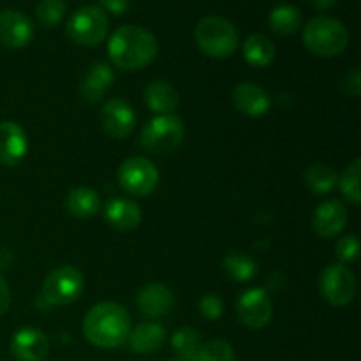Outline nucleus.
<instances>
[{
    "instance_id": "1",
    "label": "nucleus",
    "mask_w": 361,
    "mask_h": 361,
    "mask_svg": "<svg viewBox=\"0 0 361 361\" xmlns=\"http://www.w3.org/2000/svg\"><path fill=\"white\" fill-rule=\"evenodd\" d=\"M157 39L137 25L116 28L108 41L109 60L122 71H140L157 56Z\"/></svg>"
},
{
    "instance_id": "2",
    "label": "nucleus",
    "mask_w": 361,
    "mask_h": 361,
    "mask_svg": "<svg viewBox=\"0 0 361 361\" xmlns=\"http://www.w3.org/2000/svg\"><path fill=\"white\" fill-rule=\"evenodd\" d=\"M130 331V316L115 302H101L92 307L83 319V335L92 345L115 349L127 341Z\"/></svg>"
},
{
    "instance_id": "3",
    "label": "nucleus",
    "mask_w": 361,
    "mask_h": 361,
    "mask_svg": "<svg viewBox=\"0 0 361 361\" xmlns=\"http://www.w3.org/2000/svg\"><path fill=\"white\" fill-rule=\"evenodd\" d=\"M303 44L310 53L323 59L338 56L349 44V32L338 20L316 16L305 25Z\"/></svg>"
},
{
    "instance_id": "4",
    "label": "nucleus",
    "mask_w": 361,
    "mask_h": 361,
    "mask_svg": "<svg viewBox=\"0 0 361 361\" xmlns=\"http://www.w3.org/2000/svg\"><path fill=\"white\" fill-rule=\"evenodd\" d=\"M197 46L212 59H228L238 48V30L229 20L207 16L197 23L194 32Z\"/></svg>"
},
{
    "instance_id": "5",
    "label": "nucleus",
    "mask_w": 361,
    "mask_h": 361,
    "mask_svg": "<svg viewBox=\"0 0 361 361\" xmlns=\"http://www.w3.org/2000/svg\"><path fill=\"white\" fill-rule=\"evenodd\" d=\"M183 134H185V129H183L182 118L175 115H159L143 127L140 134V143L145 150L152 154H171L182 145Z\"/></svg>"
},
{
    "instance_id": "6",
    "label": "nucleus",
    "mask_w": 361,
    "mask_h": 361,
    "mask_svg": "<svg viewBox=\"0 0 361 361\" xmlns=\"http://www.w3.org/2000/svg\"><path fill=\"white\" fill-rule=\"evenodd\" d=\"M109 30L108 14L99 6H83L67 21V34L80 46H97Z\"/></svg>"
},
{
    "instance_id": "7",
    "label": "nucleus",
    "mask_w": 361,
    "mask_h": 361,
    "mask_svg": "<svg viewBox=\"0 0 361 361\" xmlns=\"http://www.w3.org/2000/svg\"><path fill=\"white\" fill-rule=\"evenodd\" d=\"M83 275L78 268L66 264L53 270L42 284V296L51 305H69L83 293Z\"/></svg>"
},
{
    "instance_id": "8",
    "label": "nucleus",
    "mask_w": 361,
    "mask_h": 361,
    "mask_svg": "<svg viewBox=\"0 0 361 361\" xmlns=\"http://www.w3.org/2000/svg\"><path fill=\"white\" fill-rule=\"evenodd\" d=\"M120 187L133 196H148L159 183V171L148 159L134 155L120 164L116 173Z\"/></svg>"
},
{
    "instance_id": "9",
    "label": "nucleus",
    "mask_w": 361,
    "mask_h": 361,
    "mask_svg": "<svg viewBox=\"0 0 361 361\" xmlns=\"http://www.w3.org/2000/svg\"><path fill=\"white\" fill-rule=\"evenodd\" d=\"M319 289L330 305L345 307L355 300L356 279L345 264H330L321 271Z\"/></svg>"
},
{
    "instance_id": "10",
    "label": "nucleus",
    "mask_w": 361,
    "mask_h": 361,
    "mask_svg": "<svg viewBox=\"0 0 361 361\" xmlns=\"http://www.w3.org/2000/svg\"><path fill=\"white\" fill-rule=\"evenodd\" d=\"M271 314H274V307L264 289H249L236 302L238 321L250 330H261L267 326L271 319Z\"/></svg>"
},
{
    "instance_id": "11",
    "label": "nucleus",
    "mask_w": 361,
    "mask_h": 361,
    "mask_svg": "<svg viewBox=\"0 0 361 361\" xmlns=\"http://www.w3.org/2000/svg\"><path fill=\"white\" fill-rule=\"evenodd\" d=\"M101 126L113 140H126L136 126V113L123 99H109L101 109Z\"/></svg>"
},
{
    "instance_id": "12",
    "label": "nucleus",
    "mask_w": 361,
    "mask_h": 361,
    "mask_svg": "<svg viewBox=\"0 0 361 361\" xmlns=\"http://www.w3.org/2000/svg\"><path fill=\"white\" fill-rule=\"evenodd\" d=\"M34 37V23L27 14L14 9L0 11V44L11 49L27 46Z\"/></svg>"
},
{
    "instance_id": "13",
    "label": "nucleus",
    "mask_w": 361,
    "mask_h": 361,
    "mask_svg": "<svg viewBox=\"0 0 361 361\" xmlns=\"http://www.w3.org/2000/svg\"><path fill=\"white\" fill-rule=\"evenodd\" d=\"M9 349L16 361H44L49 353V338L37 328H21L11 338Z\"/></svg>"
},
{
    "instance_id": "14",
    "label": "nucleus",
    "mask_w": 361,
    "mask_h": 361,
    "mask_svg": "<svg viewBox=\"0 0 361 361\" xmlns=\"http://www.w3.org/2000/svg\"><path fill=\"white\" fill-rule=\"evenodd\" d=\"M28 152V137L16 122H0V164L16 166Z\"/></svg>"
},
{
    "instance_id": "15",
    "label": "nucleus",
    "mask_w": 361,
    "mask_h": 361,
    "mask_svg": "<svg viewBox=\"0 0 361 361\" xmlns=\"http://www.w3.org/2000/svg\"><path fill=\"white\" fill-rule=\"evenodd\" d=\"M136 303L145 317L157 319V317L166 316L173 309L175 296L168 286L161 284V282H152V284L141 288V291L136 296Z\"/></svg>"
},
{
    "instance_id": "16",
    "label": "nucleus",
    "mask_w": 361,
    "mask_h": 361,
    "mask_svg": "<svg viewBox=\"0 0 361 361\" xmlns=\"http://www.w3.org/2000/svg\"><path fill=\"white\" fill-rule=\"evenodd\" d=\"M233 104L242 115L247 116H263L270 111L271 97L264 88L257 87L256 83H243L236 85L233 90Z\"/></svg>"
},
{
    "instance_id": "17",
    "label": "nucleus",
    "mask_w": 361,
    "mask_h": 361,
    "mask_svg": "<svg viewBox=\"0 0 361 361\" xmlns=\"http://www.w3.org/2000/svg\"><path fill=\"white\" fill-rule=\"evenodd\" d=\"M348 222V210L337 200H328L316 208L312 215V228L321 238H334Z\"/></svg>"
},
{
    "instance_id": "18",
    "label": "nucleus",
    "mask_w": 361,
    "mask_h": 361,
    "mask_svg": "<svg viewBox=\"0 0 361 361\" xmlns=\"http://www.w3.org/2000/svg\"><path fill=\"white\" fill-rule=\"evenodd\" d=\"M115 81L113 69L104 62L92 63L80 81V95L88 104H95L104 97L106 90Z\"/></svg>"
},
{
    "instance_id": "19",
    "label": "nucleus",
    "mask_w": 361,
    "mask_h": 361,
    "mask_svg": "<svg viewBox=\"0 0 361 361\" xmlns=\"http://www.w3.org/2000/svg\"><path fill=\"white\" fill-rule=\"evenodd\" d=\"M130 351L137 355H152L159 351L166 342V330L159 323H141L129 331Z\"/></svg>"
},
{
    "instance_id": "20",
    "label": "nucleus",
    "mask_w": 361,
    "mask_h": 361,
    "mask_svg": "<svg viewBox=\"0 0 361 361\" xmlns=\"http://www.w3.org/2000/svg\"><path fill=\"white\" fill-rule=\"evenodd\" d=\"M104 219L111 228L118 231H130L141 222V208L134 201L116 197L104 208Z\"/></svg>"
},
{
    "instance_id": "21",
    "label": "nucleus",
    "mask_w": 361,
    "mask_h": 361,
    "mask_svg": "<svg viewBox=\"0 0 361 361\" xmlns=\"http://www.w3.org/2000/svg\"><path fill=\"white\" fill-rule=\"evenodd\" d=\"M145 101L147 106L154 113L159 115H173L176 108H178V92L166 81H152L147 88H145Z\"/></svg>"
},
{
    "instance_id": "22",
    "label": "nucleus",
    "mask_w": 361,
    "mask_h": 361,
    "mask_svg": "<svg viewBox=\"0 0 361 361\" xmlns=\"http://www.w3.org/2000/svg\"><path fill=\"white\" fill-rule=\"evenodd\" d=\"M101 208V200L94 189L88 187H78L69 192L66 200V210L76 219L94 217Z\"/></svg>"
},
{
    "instance_id": "23",
    "label": "nucleus",
    "mask_w": 361,
    "mask_h": 361,
    "mask_svg": "<svg viewBox=\"0 0 361 361\" xmlns=\"http://www.w3.org/2000/svg\"><path fill=\"white\" fill-rule=\"evenodd\" d=\"M243 59L252 67L263 69L275 59V44L263 34H252L243 42Z\"/></svg>"
},
{
    "instance_id": "24",
    "label": "nucleus",
    "mask_w": 361,
    "mask_h": 361,
    "mask_svg": "<svg viewBox=\"0 0 361 361\" xmlns=\"http://www.w3.org/2000/svg\"><path fill=\"white\" fill-rule=\"evenodd\" d=\"M222 270H224L226 277L233 282H249L254 279L257 271V264L249 254L245 252H229L222 261Z\"/></svg>"
},
{
    "instance_id": "25",
    "label": "nucleus",
    "mask_w": 361,
    "mask_h": 361,
    "mask_svg": "<svg viewBox=\"0 0 361 361\" xmlns=\"http://www.w3.org/2000/svg\"><path fill=\"white\" fill-rule=\"evenodd\" d=\"M270 28L279 35H291L302 27V13L291 4H281L275 7L268 18Z\"/></svg>"
},
{
    "instance_id": "26",
    "label": "nucleus",
    "mask_w": 361,
    "mask_h": 361,
    "mask_svg": "<svg viewBox=\"0 0 361 361\" xmlns=\"http://www.w3.org/2000/svg\"><path fill=\"white\" fill-rule=\"evenodd\" d=\"M303 180H305V185L309 187L310 192L317 194V196H324V194H330L335 189L338 176L330 166L312 164L303 173Z\"/></svg>"
},
{
    "instance_id": "27",
    "label": "nucleus",
    "mask_w": 361,
    "mask_h": 361,
    "mask_svg": "<svg viewBox=\"0 0 361 361\" xmlns=\"http://www.w3.org/2000/svg\"><path fill=\"white\" fill-rule=\"evenodd\" d=\"M201 335L196 328H180L171 337V348L175 351L176 360L194 361L201 349Z\"/></svg>"
},
{
    "instance_id": "28",
    "label": "nucleus",
    "mask_w": 361,
    "mask_h": 361,
    "mask_svg": "<svg viewBox=\"0 0 361 361\" xmlns=\"http://www.w3.org/2000/svg\"><path fill=\"white\" fill-rule=\"evenodd\" d=\"M361 161L356 159L348 169L341 175V178L337 180V183L341 185L342 196L348 201H351L353 204L361 203Z\"/></svg>"
},
{
    "instance_id": "29",
    "label": "nucleus",
    "mask_w": 361,
    "mask_h": 361,
    "mask_svg": "<svg viewBox=\"0 0 361 361\" xmlns=\"http://www.w3.org/2000/svg\"><path fill=\"white\" fill-rule=\"evenodd\" d=\"M37 21L44 28H53L66 16V2L63 0H39L35 7Z\"/></svg>"
},
{
    "instance_id": "30",
    "label": "nucleus",
    "mask_w": 361,
    "mask_h": 361,
    "mask_svg": "<svg viewBox=\"0 0 361 361\" xmlns=\"http://www.w3.org/2000/svg\"><path fill=\"white\" fill-rule=\"evenodd\" d=\"M194 361H236V358L235 351H233L228 342L221 341V338H214V341L201 345Z\"/></svg>"
},
{
    "instance_id": "31",
    "label": "nucleus",
    "mask_w": 361,
    "mask_h": 361,
    "mask_svg": "<svg viewBox=\"0 0 361 361\" xmlns=\"http://www.w3.org/2000/svg\"><path fill=\"white\" fill-rule=\"evenodd\" d=\"M360 250V242L356 238V235H345L342 236L337 242V247H335V252H337V257L344 263H351L358 257Z\"/></svg>"
},
{
    "instance_id": "32",
    "label": "nucleus",
    "mask_w": 361,
    "mask_h": 361,
    "mask_svg": "<svg viewBox=\"0 0 361 361\" xmlns=\"http://www.w3.org/2000/svg\"><path fill=\"white\" fill-rule=\"evenodd\" d=\"M200 312L207 319L217 321L222 316V312H224V303H222V300L215 293H207L200 300Z\"/></svg>"
},
{
    "instance_id": "33",
    "label": "nucleus",
    "mask_w": 361,
    "mask_h": 361,
    "mask_svg": "<svg viewBox=\"0 0 361 361\" xmlns=\"http://www.w3.org/2000/svg\"><path fill=\"white\" fill-rule=\"evenodd\" d=\"M342 90L348 95H351V97H358L361 92L360 67H353V69L345 74L344 81H342Z\"/></svg>"
},
{
    "instance_id": "34",
    "label": "nucleus",
    "mask_w": 361,
    "mask_h": 361,
    "mask_svg": "<svg viewBox=\"0 0 361 361\" xmlns=\"http://www.w3.org/2000/svg\"><path fill=\"white\" fill-rule=\"evenodd\" d=\"M99 7L111 14H123L129 11L130 0H99Z\"/></svg>"
},
{
    "instance_id": "35",
    "label": "nucleus",
    "mask_w": 361,
    "mask_h": 361,
    "mask_svg": "<svg viewBox=\"0 0 361 361\" xmlns=\"http://www.w3.org/2000/svg\"><path fill=\"white\" fill-rule=\"evenodd\" d=\"M11 305V291H9V286H7L6 279L0 275V316L7 312Z\"/></svg>"
},
{
    "instance_id": "36",
    "label": "nucleus",
    "mask_w": 361,
    "mask_h": 361,
    "mask_svg": "<svg viewBox=\"0 0 361 361\" xmlns=\"http://www.w3.org/2000/svg\"><path fill=\"white\" fill-rule=\"evenodd\" d=\"M337 2L338 0H312L314 7H316V9H323V11L331 9V7L337 6Z\"/></svg>"
},
{
    "instance_id": "37",
    "label": "nucleus",
    "mask_w": 361,
    "mask_h": 361,
    "mask_svg": "<svg viewBox=\"0 0 361 361\" xmlns=\"http://www.w3.org/2000/svg\"><path fill=\"white\" fill-rule=\"evenodd\" d=\"M171 361H182V360H171Z\"/></svg>"
}]
</instances>
